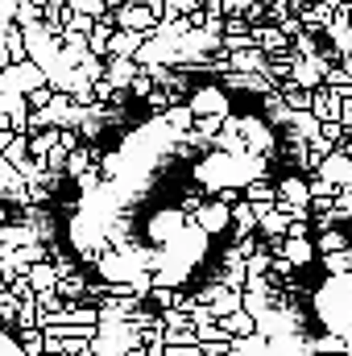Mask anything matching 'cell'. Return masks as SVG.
<instances>
[{"label":"cell","mask_w":352,"mask_h":356,"mask_svg":"<svg viewBox=\"0 0 352 356\" xmlns=\"http://www.w3.org/2000/svg\"><path fill=\"white\" fill-rule=\"evenodd\" d=\"M220 120H224V116H199V137H216Z\"/></svg>","instance_id":"cell-16"},{"label":"cell","mask_w":352,"mask_h":356,"mask_svg":"<svg viewBox=\"0 0 352 356\" xmlns=\"http://www.w3.org/2000/svg\"><path fill=\"white\" fill-rule=\"evenodd\" d=\"M307 348H311V356H349V340H344L340 332H323V336L311 340Z\"/></svg>","instance_id":"cell-8"},{"label":"cell","mask_w":352,"mask_h":356,"mask_svg":"<svg viewBox=\"0 0 352 356\" xmlns=\"http://www.w3.org/2000/svg\"><path fill=\"white\" fill-rule=\"evenodd\" d=\"M278 95H282V104H286L290 112H307V108H311V91L298 88V83H290V79L278 83Z\"/></svg>","instance_id":"cell-9"},{"label":"cell","mask_w":352,"mask_h":356,"mask_svg":"<svg viewBox=\"0 0 352 356\" xmlns=\"http://www.w3.org/2000/svg\"><path fill=\"white\" fill-rule=\"evenodd\" d=\"M191 112H203V116H228V99H224V91L203 88L195 99H191Z\"/></svg>","instance_id":"cell-4"},{"label":"cell","mask_w":352,"mask_h":356,"mask_svg":"<svg viewBox=\"0 0 352 356\" xmlns=\"http://www.w3.org/2000/svg\"><path fill=\"white\" fill-rule=\"evenodd\" d=\"M224 261H228V266H224V286H237V290H241V286H245V277H249L245 257H237V253L228 249V253H224Z\"/></svg>","instance_id":"cell-12"},{"label":"cell","mask_w":352,"mask_h":356,"mask_svg":"<svg viewBox=\"0 0 352 356\" xmlns=\"http://www.w3.org/2000/svg\"><path fill=\"white\" fill-rule=\"evenodd\" d=\"M315 245V253H336V249H349V241H344V232L340 228H328L319 241H311Z\"/></svg>","instance_id":"cell-14"},{"label":"cell","mask_w":352,"mask_h":356,"mask_svg":"<svg viewBox=\"0 0 352 356\" xmlns=\"http://www.w3.org/2000/svg\"><path fill=\"white\" fill-rule=\"evenodd\" d=\"M315 4H328V8H336V4H340V0H315Z\"/></svg>","instance_id":"cell-18"},{"label":"cell","mask_w":352,"mask_h":356,"mask_svg":"<svg viewBox=\"0 0 352 356\" xmlns=\"http://www.w3.org/2000/svg\"><path fill=\"white\" fill-rule=\"evenodd\" d=\"M232 58H228V67L232 71H245V75H265V54L257 46H249V50H228Z\"/></svg>","instance_id":"cell-5"},{"label":"cell","mask_w":352,"mask_h":356,"mask_svg":"<svg viewBox=\"0 0 352 356\" xmlns=\"http://www.w3.org/2000/svg\"><path fill=\"white\" fill-rule=\"evenodd\" d=\"M340 108H344V99H340V91L328 88V83H319V88L311 91V116L323 124V120H340Z\"/></svg>","instance_id":"cell-1"},{"label":"cell","mask_w":352,"mask_h":356,"mask_svg":"<svg viewBox=\"0 0 352 356\" xmlns=\"http://www.w3.org/2000/svg\"><path fill=\"white\" fill-rule=\"evenodd\" d=\"M315 175H319V178H328L332 186H352V158H344L340 149H332L328 158H319Z\"/></svg>","instance_id":"cell-2"},{"label":"cell","mask_w":352,"mask_h":356,"mask_svg":"<svg viewBox=\"0 0 352 356\" xmlns=\"http://www.w3.org/2000/svg\"><path fill=\"white\" fill-rule=\"evenodd\" d=\"M170 124H175V129H186V124H191V108H175V112H170Z\"/></svg>","instance_id":"cell-17"},{"label":"cell","mask_w":352,"mask_h":356,"mask_svg":"<svg viewBox=\"0 0 352 356\" xmlns=\"http://www.w3.org/2000/svg\"><path fill=\"white\" fill-rule=\"evenodd\" d=\"M323 269H328L332 277H340V273H352V249H336V253H323Z\"/></svg>","instance_id":"cell-13"},{"label":"cell","mask_w":352,"mask_h":356,"mask_svg":"<svg viewBox=\"0 0 352 356\" xmlns=\"http://www.w3.org/2000/svg\"><path fill=\"white\" fill-rule=\"evenodd\" d=\"M319 133V120L311 116V112H290V137H298V141H311Z\"/></svg>","instance_id":"cell-11"},{"label":"cell","mask_w":352,"mask_h":356,"mask_svg":"<svg viewBox=\"0 0 352 356\" xmlns=\"http://www.w3.org/2000/svg\"><path fill=\"white\" fill-rule=\"evenodd\" d=\"M245 269H249V277H265V273H269V253H265V249L249 253V257H245Z\"/></svg>","instance_id":"cell-15"},{"label":"cell","mask_w":352,"mask_h":356,"mask_svg":"<svg viewBox=\"0 0 352 356\" xmlns=\"http://www.w3.org/2000/svg\"><path fill=\"white\" fill-rule=\"evenodd\" d=\"M220 323V332L228 336V340H237V336H253L257 332V319L249 315V311H232V315H224V319H216Z\"/></svg>","instance_id":"cell-6"},{"label":"cell","mask_w":352,"mask_h":356,"mask_svg":"<svg viewBox=\"0 0 352 356\" xmlns=\"http://www.w3.org/2000/svg\"><path fill=\"white\" fill-rule=\"evenodd\" d=\"M199 224H203L207 232H220V228H228V203H224V199H216V203L199 207Z\"/></svg>","instance_id":"cell-10"},{"label":"cell","mask_w":352,"mask_h":356,"mask_svg":"<svg viewBox=\"0 0 352 356\" xmlns=\"http://www.w3.org/2000/svg\"><path fill=\"white\" fill-rule=\"evenodd\" d=\"M286 261L294 269H307L315 261V245H311V236H282V249H278Z\"/></svg>","instance_id":"cell-3"},{"label":"cell","mask_w":352,"mask_h":356,"mask_svg":"<svg viewBox=\"0 0 352 356\" xmlns=\"http://www.w3.org/2000/svg\"><path fill=\"white\" fill-rule=\"evenodd\" d=\"M241 191H245V199H249V203H265V207H273V203H278V186H273L265 175L262 178H249Z\"/></svg>","instance_id":"cell-7"}]
</instances>
